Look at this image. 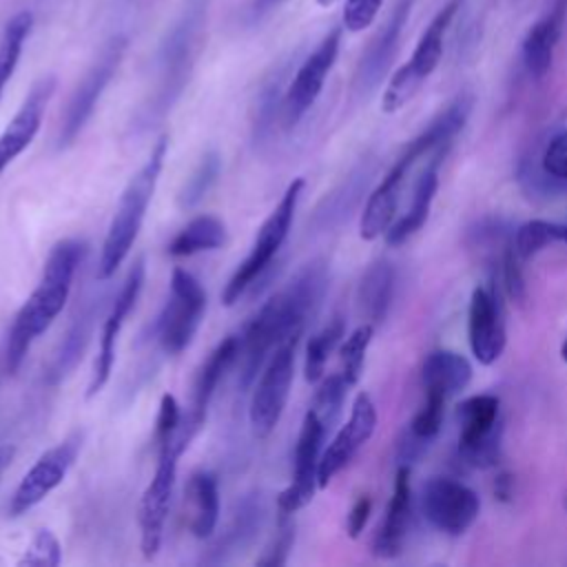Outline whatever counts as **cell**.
<instances>
[{
  "mask_svg": "<svg viewBox=\"0 0 567 567\" xmlns=\"http://www.w3.org/2000/svg\"><path fill=\"white\" fill-rule=\"evenodd\" d=\"M421 379H423L425 394H436L447 401L470 383L472 365L458 352L436 350L425 357Z\"/></svg>",
  "mask_w": 567,
  "mask_h": 567,
  "instance_id": "29",
  "label": "cell"
},
{
  "mask_svg": "<svg viewBox=\"0 0 567 567\" xmlns=\"http://www.w3.org/2000/svg\"><path fill=\"white\" fill-rule=\"evenodd\" d=\"M565 244H567V233H565Z\"/></svg>",
  "mask_w": 567,
  "mask_h": 567,
  "instance_id": "54",
  "label": "cell"
},
{
  "mask_svg": "<svg viewBox=\"0 0 567 567\" xmlns=\"http://www.w3.org/2000/svg\"><path fill=\"white\" fill-rule=\"evenodd\" d=\"M303 190V179L297 177L288 184L286 193L281 195L279 204L275 206V210L266 217V221L261 224L257 239L248 252V257L237 266V270L233 272V277L228 279V284L221 290V303L224 306H233L235 301H239V297L266 272V268L272 264L275 255L279 252L281 244L288 237V230L292 226V217L299 204Z\"/></svg>",
  "mask_w": 567,
  "mask_h": 567,
  "instance_id": "5",
  "label": "cell"
},
{
  "mask_svg": "<svg viewBox=\"0 0 567 567\" xmlns=\"http://www.w3.org/2000/svg\"><path fill=\"white\" fill-rule=\"evenodd\" d=\"M567 0H556L554 9L540 18L523 40V62L532 78H543L551 69L554 51L563 33Z\"/></svg>",
  "mask_w": 567,
  "mask_h": 567,
  "instance_id": "27",
  "label": "cell"
},
{
  "mask_svg": "<svg viewBox=\"0 0 567 567\" xmlns=\"http://www.w3.org/2000/svg\"><path fill=\"white\" fill-rule=\"evenodd\" d=\"M321 7H330V4H334L337 0H317Z\"/></svg>",
  "mask_w": 567,
  "mask_h": 567,
  "instance_id": "53",
  "label": "cell"
},
{
  "mask_svg": "<svg viewBox=\"0 0 567 567\" xmlns=\"http://www.w3.org/2000/svg\"><path fill=\"white\" fill-rule=\"evenodd\" d=\"M13 456H16V447L13 445H0V478L7 472V467L11 465Z\"/></svg>",
  "mask_w": 567,
  "mask_h": 567,
  "instance_id": "51",
  "label": "cell"
},
{
  "mask_svg": "<svg viewBox=\"0 0 567 567\" xmlns=\"http://www.w3.org/2000/svg\"><path fill=\"white\" fill-rule=\"evenodd\" d=\"M458 456L470 467H492L501 458L503 421L501 401L494 394L465 399L458 410Z\"/></svg>",
  "mask_w": 567,
  "mask_h": 567,
  "instance_id": "7",
  "label": "cell"
},
{
  "mask_svg": "<svg viewBox=\"0 0 567 567\" xmlns=\"http://www.w3.org/2000/svg\"><path fill=\"white\" fill-rule=\"evenodd\" d=\"M372 334H374V326L372 323H363L359 326L343 343H341V350H339V357H341V374L343 379L348 381V385L352 388L359 377H361V370H363V359H365V350L372 341Z\"/></svg>",
  "mask_w": 567,
  "mask_h": 567,
  "instance_id": "40",
  "label": "cell"
},
{
  "mask_svg": "<svg viewBox=\"0 0 567 567\" xmlns=\"http://www.w3.org/2000/svg\"><path fill=\"white\" fill-rule=\"evenodd\" d=\"M501 275H503V286L509 295L512 301L523 303L525 299V277H523V259L516 255L512 239L503 246V257H501Z\"/></svg>",
  "mask_w": 567,
  "mask_h": 567,
  "instance_id": "45",
  "label": "cell"
},
{
  "mask_svg": "<svg viewBox=\"0 0 567 567\" xmlns=\"http://www.w3.org/2000/svg\"><path fill=\"white\" fill-rule=\"evenodd\" d=\"M206 310V292L202 284L184 268H175L171 275V297L155 321V334L159 348L175 357L186 350L202 323Z\"/></svg>",
  "mask_w": 567,
  "mask_h": 567,
  "instance_id": "8",
  "label": "cell"
},
{
  "mask_svg": "<svg viewBox=\"0 0 567 567\" xmlns=\"http://www.w3.org/2000/svg\"><path fill=\"white\" fill-rule=\"evenodd\" d=\"M286 0H250L246 4V24L255 27L266 20L272 11H277Z\"/></svg>",
  "mask_w": 567,
  "mask_h": 567,
  "instance_id": "49",
  "label": "cell"
},
{
  "mask_svg": "<svg viewBox=\"0 0 567 567\" xmlns=\"http://www.w3.org/2000/svg\"><path fill=\"white\" fill-rule=\"evenodd\" d=\"M126 51V38L124 35H113L100 51L97 60L91 64V69L84 73V78L80 80V84L75 86V91L71 93L60 128H58V137H55V146L58 148H66L75 142V137L82 133L84 124L89 122V117L93 115L100 95L104 93L106 84L111 82V78L115 75L122 58Z\"/></svg>",
  "mask_w": 567,
  "mask_h": 567,
  "instance_id": "9",
  "label": "cell"
},
{
  "mask_svg": "<svg viewBox=\"0 0 567 567\" xmlns=\"http://www.w3.org/2000/svg\"><path fill=\"white\" fill-rule=\"evenodd\" d=\"M408 11H410L408 4L396 7L392 18L385 22V27L377 33V38L365 49V53H363V58L357 66V75H354V89L359 93L372 91L381 82V78L385 75V71L392 62V55L396 51L399 33H401V27L405 22Z\"/></svg>",
  "mask_w": 567,
  "mask_h": 567,
  "instance_id": "26",
  "label": "cell"
},
{
  "mask_svg": "<svg viewBox=\"0 0 567 567\" xmlns=\"http://www.w3.org/2000/svg\"><path fill=\"white\" fill-rule=\"evenodd\" d=\"M179 425H182V410L177 399L173 394H162L157 419H155V434H153L155 447L159 450L162 445L171 443L177 436Z\"/></svg>",
  "mask_w": 567,
  "mask_h": 567,
  "instance_id": "44",
  "label": "cell"
},
{
  "mask_svg": "<svg viewBox=\"0 0 567 567\" xmlns=\"http://www.w3.org/2000/svg\"><path fill=\"white\" fill-rule=\"evenodd\" d=\"M423 516L443 534L461 536L478 516L481 501L476 492L454 478L434 476L421 494Z\"/></svg>",
  "mask_w": 567,
  "mask_h": 567,
  "instance_id": "14",
  "label": "cell"
},
{
  "mask_svg": "<svg viewBox=\"0 0 567 567\" xmlns=\"http://www.w3.org/2000/svg\"><path fill=\"white\" fill-rule=\"evenodd\" d=\"M540 166L556 182L567 184V131L554 135L540 153Z\"/></svg>",
  "mask_w": 567,
  "mask_h": 567,
  "instance_id": "46",
  "label": "cell"
},
{
  "mask_svg": "<svg viewBox=\"0 0 567 567\" xmlns=\"http://www.w3.org/2000/svg\"><path fill=\"white\" fill-rule=\"evenodd\" d=\"M412 514V487L410 465H399L394 476V492L385 509V518L374 536L372 554L379 558H394L401 554Z\"/></svg>",
  "mask_w": 567,
  "mask_h": 567,
  "instance_id": "23",
  "label": "cell"
},
{
  "mask_svg": "<svg viewBox=\"0 0 567 567\" xmlns=\"http://www.w3.org/2000/svg\"><path fill=\"white\" fill-rule=\"evenodd\" d=\"M439 188V175H436V166H430L416 182L414 186V195H412V206L410 210L388 230L385 241L390 246H399L405 239H410L416 230H421V226L425 224L427 215H430V206L432 199L436 195Z\"/></svg>",
  "mask_w": 567,
  "mask_h": 567,
  "instance_id": "33",
  "label": "cell"
},
{
  "mask_svg": "<svg viewBox=\"0 0 567 567\" xmlns=\"http://www.w3.org/2000/svg\"><path fill=\"white\" fill-rule=\"evenodd\" d=\"M277 532L272 536V540L268 543V547L264 549V554L257 558V565L261 567H279L286 565L290 549L295 545V514H286V512H277Z\"/></svg>",
  "mask_w": 567,
  "mask_h": 567,
  "instance_id": "41",
  "label": "cell"
},
{
  "mask_svg": "<svg viewBox=\"0 0 567 567\" xmlns=\"http://www.w3.org/2000/svg\"><path fill=\"white\" fill-rule=\"evenodd\" d=\"M443 412H445V399L436 396V394H425V403L414 414V419L410 423V432H414L416 436H421L425 441H432L441 430Z\"/></svg>",
  "mask_w": 567,
  "mask_h": 567,
  "instance_id": "43",
  "label": "cell"
},
{
  "mask_svg": "<svg viewBox=\"0 0 567 567\" xmlns=\"http://www.w3.org/2000/svg\"><path fill=\"white\" fill-rule=\"evenodd\" d=\"M266 496L261 492H250L237 501L228 523L219 536L202 554V565H226L233 558L241 556L259 536L266 523Z\"/></svg>",
  "mask_w": 567,
  "mask_h": 567,
  "instance_id": "16",
  "label": "cell"
},
{
  "mask_svg": "<svg viewBox=\"0 0 567 567\" xmlns=\"http://www.w3.org/2000/svg\"><path fill=\"white\" fill-rule=\"evenodd\" d=\"M102 306H104V292H93L78 306V312L73 315L66 328V334L62 337L53 354V361L49 365V374H47L49 383L64 381L82 361Z\"/></svg>",
  "mask_w": 567,
  "mask_h": 567,
  "instance_id": "22",
  "label": "cell"
},
{
  "mask_svg": "<svg viewBox=\"0 0 567 567\" xmlns=\"http://www.w3.org/2000/svg\"><path fill=\"white\" fill-rule=\"evenodd\" d=\"M383 0H346L343 4V27L348 31H363L372 24Z\"/></svg>",
  "mask_w": 567,
  "mask_h": 567,
  "instance_id": "47",
  "label": "cell"
},
{
  "mask_svg": "<svg viewBox=\"0 0 567 567\" xmlns=\"http://www.w3.org/2000/svg\"><path fill=\"white\" fill-rule=\"evenodd\" d=\"M394 292V266L388 259H377L363 272L357 288V306L368 323H381L390 310Z\"/></svg>",
  "mask_w": 567,
  "mask_h": 567,
  "instance_id": "30",
  "label": "cell"
},
{
  "mask_svg": "<svg viewBox=\"0 0 567 567\" xmlns=\"http://www.w3.org/2000/svg\"><path fill=\"white\" fill-rule=\"evenodd\" d=\"M370 512H372L370 496L368 494L359 496L354 501V505L350 507V514H348V520H346V532H348L350 538H357L363 532V527H365V523L370 518Z\"/></svg>",
  "mask_w": 567,
  "mask_h": 567,
  "instance_id": "48",
  "label": "cell"
},
{
  "mask_svg": "<svg viewBox=\"0 0 567 567\" xmlns=\"http://www.w3.org/2000/svg\"><path fill=\"white\" fill-rule=\"evenodd\" d=\"M565 507H567V498H565Z\"/></svg>",
  "mask_w": 567,
  "mask_h": 567,
  "instance_id": "55",
  "label": "cell"
},
{
  "mask_svg": "<svg viewBox=\"0 0 567 567\" xmlns=\"http://www.w3.org/2000/svg\"><path fill=\"white\" fill-rule=\"evenodd\" d=\"M221 173V155L217 151H206L202 155V159L197 162V166L193 168V173L186 177L184 186L179 188V195H177V206L182 210H188V208H195L206 195L208 190L213 188V184L217 182Z\"/></svg>",
  "mask_w": 567,
  "mask_h": 567,
  "instance_id": "37",
  "label": "cell"
},
{
  "mask_svg": "<svg viewBox=\"0 0 567 567\" xmlns=\"http://www.w3.org/2000/svg\"><path fill=\"white\" fill-rule=\"evenodd\" d=\"M348 381L343 379L341 372H334L330 377H326L319 385V390L315 392L312 405L310 410L317 414V419L323 423V427L330 432L332 425L337 423L339 414H341V405L348 392Z\"/></svg>",
  "mask_w": 567,
  "mask_h": 567,
  "instance_id": "39",
  "label": "cell"
},
{
  "mask_svg": "<svg viewBox=\"0 0 567 567\" xmlns=\"http://www.w3.org/2000/svg\"><path fill=\"white\" fill-rule=\"evenodd\" d=\"M560 357H563V361H567V339H565L563 346H560Z\"/></svg>",
  "mask_w": 567,
  "mask_h": 567,
  "instance_id": "52",
  "label": "cell"
},
{
  "mask_svg": "<svg viewBox=\"0 0 567 567\" xmlns=\"http://www.w3.org/2000/svg\"><path fill=\"white\" fill-rule=\"evenodd\" d=\"M86 255V244L80 239H62L58 241L42 268L40 281L29 295V299L18 310L7 343L2 350V368L9 374H16L22 365L31 343L53 323V319L62 312L78 266Z\"/></svg>",
  "mask_w": 567,
  "mask_h": 567,
  "instance_id": "2",
  "label": "cell"
},
{
  "mask_svg": "<svg viewBox=\"0 0 567 567\" xmlns=\"http://www.w3.org/2000/svg\"><path fill=\"white\" fill-rule=\"evenodd\" d=\"M184 450L186 447L177 441V436L157 450L155 474L140 498V509H137L140 549H142V556L148 560L155 558L162 547L164 525H166L175 476H177V461Z\"/></svg>",
  "mask_w": 567,
  "mask_h": 567,
  "instance_id": "10",
  "label": "cell"
},
{
  "mask_svg": "<svg viewBox=\"0 0 567 567\" xmlns=\"http://www.w3.org/2000/svg\"><path fill=\"white\" fill-rule=\"evenodd\" d=\"M62 560V549L51 529H38L20 556L18 565L27 567H55Z\"/></svg>",
  "mask_w": 567,
  "mask_h": 567,
  "instance_id": "42",
  "label": "cell"
},
{
  "mask_svg": "<svg viewBox=\"0 0 567 567\" xmlns=\"http://www.w3.org/2000/svg\"><path fill=\"white\" fill-rule=\"evenodd\" d=\"M565 233H567L565 224H556V221H547V219H532L516 228V233L512 235V246H514L516 255L523 261H527L534 255H538L540 250H545L547 246L565 241Z\"/></svg>",
  "mask_w": 567,
  "mask_h": 567,
  "instance_id": "36",
  "label": "cell"
},
{
  "mask_svg": "<svg viewBox=\"0 0 567 567\" xmlns=\"http://www.w3.org/2000/svg\"><path fill=\"white\" fill-rule=\"evenodd\" d=\"M494 494L498 496V501H512V496H514V481H512V476L507 474V472H501L498 476H496V481H494Z\"/></svg>",
  "mask_w": 567,
  "mask_h": 567,
  "instance_id": "50",
  "label": "cell"
},
{
  "mask_svg": "<svg viewBox=\"0 0 567 567\" xmlns=\"http://www.w3.org/2000/svg\"><path fill=\"white\" fill-rule=\"evenodd\" d=\"M339 44H341V29L337 27L317 44V49L297 69L292 82L284 93L281 124L286 131L295 128L301 122V117L310 111L315 100L319 97L323 82L337 60Z\"/></svg>",
  "mask_w": 567,
  "mask_h": 567,
  "instance_id": "13",
  "label": "cell"
},
{
  "mask_svg": "<svg viewBox=\"0 0 567 567\" xmlns=\"http://www.w3.org/2000/svg\"><path fill=\"white\" fill-rule=\"evenodd\" d=\"M82 447V432L69 434L64 441L47 450L38 456V461L31 465V470L22 476L18 483L11 501H9V516H22L31 507H35L44 496H49L69 474L78 452Z\"/></svg>",
  "mask_w": 567,
  "mask_h": 567,
  "instance_id": "12",
  "label": "cell"
},
{
  "mask_svg": "<svg viewBox=\"0 0 567 567\" xmlns=\"http://www.w3.org/2000/svg\"><path fill=\"white\" fill-rule=\"evenodd\" d=\"M472 95L461 93L456 95L427 126L425 131H421L405 148H403V157L414 164L419 157H423L425 153L436 151L439 155L445 151V146L458 135V131L465 126L470 111H472Z\"/></svg>",
  "mask_w": 567,
  "mask_h": 567,
  "instance_id": "25",
  "label": "cell"
},
{
  "mask_svg": "<svg viewBox=\"0 0 567 567\" xmlns=\"http://www.w3.org/2000/svg\"><path fill=\"white\" fill-rule=\"evenodd\" d=\"M31 27H33V13L20 11L7 22L4 31H2V38H0V97L18 66V60L22 55V47L31 33Z\"/></svg>",
  "mask_w": 567,
  "mask_h": 567,
  "instance_id": "35",
  "label": "cell"
},
{
  "mask_svg": "<svg viewBox=\"0 0 567 567\" xmlns=\"http://www.w3.org/2000/svg\"><path fill=\"white\" fill-rule=\"evenodd\" d=\"M374 427H377V408L368 392H359L352 403L350 419L337 432V436L330 441V445L323 450L319 458V470H317L319 487H328V483L354 458V454L374 434Z\"/></svg>",
  "mask_w": 567,
  "mask_h": 567,
  "instance_id": "18",
  "label": "cell"
},
{
  "mask_svg": "<svg viewBox=\"0 0 567 567\" xmlns=\"http://www.w3.org/2000/svg\"><path fill=\"white\" fill-rule=\"evenodd\" d=\"M142 286H144V259L140 257L120 292L115 295V299L111 301V308H109V315L104 319V326H102V337H100V350H97V357H95V363H93V372H91V381H89V390H86V396H93L97 394L106 383H109V377L113 372V361H115V343H117V337H120V330L126 321V315L133 310L140 292H142Z\"/></svg>",
  "mask_w": 567,
  "mask_h": 567,
  "instance_id": "17",
  "label": "cell"
},
{
  "mask_svg": "<svg viewBox=\"0 0 567 567\" xmlns=\"http://www.w3.org/2000/svg\"><path fill=\"white\" fill-rule=\"evenodd\" d=\"M467 339L478 363L492 365L505 350L503 308L494 288H474L467 310Z\"/></svg>",
  "mask_w": 567,
  "mask_h": 567,
  "instance_id": "20",
  "label": "cell"
},
{
  "mask_svg": "<svg viewBox=\"0 0 567 567\" xmlns=\"http://www.w3.org/2000/svg\"><path fill=\"white\" fill-rule=\"evenodd\" d=\"M226 244V226L215 215H197L166 246L173 257H190L204 250H217Z\"/></svg>",
  "mask_w": 567,
  "mask_h": 567,
  "instance_id": "32",
  "label": "cell"
},
{
  "mask_svg": "<svg viewBox=\"0 0 567 567\" xmlns=\"http://www.w3.org/2000/svg\"><path fill=\"white\" fill-rule=\"evenodd\" d=\"M237 352H239V337L230 334L199 365L195 381H193L190 410L186 416H182V425L177 430V436L186 447L193 441V436L199 432V427L206 423V414H208L213 394H215L221 377L226 374V370L237 361Z\"/></svg>",
  "mask_w": 567,
  "mask_h": 567,
  "instance_id": "19",
  "label": "cell"
},
{
  "mask_svg": "<svg viewBox=\"0 0 567 567\" xmlns=\"http://www.w3.org/2000/svg\"><path fill=\"white\" fill-rule=\"evenodd\" d=\"M53 91H55V78L53 75L40 78L27 93L13 120L0 133V173L33 142L35 133L40 131L42 115Z\"/></svg>",
  "mask_w": 567,
  "mask_h": 567,
  "instance_id": "21",
  "label": "cell"
},
{
  "mask_svg": "<svg viewBox=\"0 0 567 567\" xmlns=\"http://www.w3.org/2000/svg\"><path fill=\"white\" fill-rule=\"evenodd\" d=\"M410 168H412V164L403 155H399V159L385 173L381 184L370 193V197L363 206V213H361V221H359L361 239L372 241L379 235L388 233V226H390V221L396 213V206H399V195H401L403 179H405Z\"/></svg>",
  "mask_w": 567,
  "mask_h": 567,
  "instance_id": "24",
  "label": "cell"
},
{
  "mask_svg": "<svg viewBox=\"0 0 567 567\" xmlns=\"http://www.w3.org/2000/svg\"><path fill=\"white\" fill-rule=\"evenodd\" d=\"M328 288V261H308L279 292H275L239 334V388L246 390L266 359L290 337H301Z\"/></svg>",
  "mask_w": 567,
  "mask_h": 567,
  "instance_id": "1",
  "label": "cell"
},
{
  "mask_svg": "<svg viewBox=\"0 0 567 567\" xmlns=\"http://www.w3.org/2000/svg\"><path fill=\"white\" fill-rule=\"evenodd\" d=\"M343 319L334 317L328 326H323L317 334L310 337L308 346H306V361H303V377L308 383H317L323 377V368L326 361L330 357V352L337 348V343L343 337Z\"/></svg>",
  "mask_w": 567,
  "mask_h": 567,
  "instance_id": "38",
  "label": "cell"
},
{
  "mask_svg": "<svg viewBox=\"0 0 567 567\" xmlns=\"http://www.w3.org/2000/svg\"><path fill=\"white\" fill-rule=\"evenodd\" d=\"M368 182V171L365 168H354L334 190H330L315 208L310 226L315 230H328L337 224H341L350 210L357 206L361 190L365 188Z\"/></svg>",
  "mask_w": 567,
  "mask_h": 567,
  "instance_id": "31",
  "label": "cell"
},
{
  "mask_svg": "<svg viewBox=\"0 0 567 567\" xmlns=\"http://www.w3.org/2000/svg\"><path fill=\"white\" fill-rule=\"evenodd\" d=\"M284 106V73L277 71L259 91L252 115V142L266 144L275 131V122L281 117Z\"/></svg>",
  "mask_w": 567,
  "mask_h": 567,
  "instance_id": "34",
  "label": "cell"
},
{
  "mask_svg": "<svg viewBox=\"0 0 567 567\" xmlns=\"http://www.w3.org/2000/svg\"><path fill=\"white\" fill-rule=\"evenodd\" d=\"M210 0H186L177 20L166 31L157 51V82L148 102L137 111L133 131L142 133L166 117L182 95L199 51Z\"/></svg>",
  "mask_w": 567,
  "mask_h": 567,
  "instance_id": "3",
  "label": "cell"
},
{
  "mask_svg": "<svg viewBox=\"0 0 567 567\" xmlns=\"http://www.w3.org/2000/svg\"><path fill=\"white\" fill-rule=\"evenodd\" d=\"M461 4H463V0H450L421 33V38L412 51V58L394 71V75L388 82V89L383 91V100H381V109L385 113H394L403 104H408L414 97V93L421 89V84L432 75V71L436 69L441 53H443V35H445L452 18L461 9Z\"/></svg>",
  "mask_w": 567,
  "mask_h": 567,
  "instance_id": "6",
  "label": "cell"
},
{
  "mask_svg": "<svg viewBox=\"0 0 567 567\" xmlns=\"http://www.w3.org/2000/svg\"><path fill=\"white\" fill-rule=\"evenodd\" d=\"M186 514L188 529L195 538H210L219 520V487L208 470H195L186 485Z\"/></svg>",
  "mask_w": 567,
  "mask_h": 567,
  "instance_id": "28",
  "label": "cell"
},
{
  "mask_svg": "<svg viewBox=\"0 0 567 567\" xmlns=\"http://www.w3.org/2000/svg\"><path fill=\"white\" fill-rule=\"evenodd\" d=\"M326 434H328V430L323 427V423L317 419V414L312 410H308L303 416L301 430H299L297 445H295L292 481L286 489L279 492L277 512L295 514L312 501L315 489L319 487L317 470H319L321 445H323Z\"/></svg>",
  "mask_w": 567,
  "mask_h": 567,
  "instance_id": "15",
  "label": "cell"
},
{
  "mask_svg": "<svg viewBox=\"0 0 567 567\" xmlns=\"http://www.w3.org/2000/svg\"><path fill=\"white\" fill-rule=\"evenodd\" d=\"M297 343H299V337H290L281 346H277V350L270 354L255 385L248 416H250V427L259 439L268 436L277 427L284 414L290 385H292Z\"/></svg>",
  "mask_w": 567,
  "mask_h": 567,
  "instance_id": "11",
  "label": "cell"
},
{
  "mask_svg": "<svg viewBox=\"0 0 567 567\" xmlns=\"http://www.w3.org/2000/svg\"><path fill=\"white\" fill-rule=\"evenodd\" d=\"M166 148H168V137L162 135L151 148V155L146 157V162L137 168V173L124 186L100 250L97 270H95L100 281L111 279L115 270L122 266V261L126 259L128 250L133 248L144 221L146 208L153 199V193L166 159Z\"/></svg>",
  "mask_w": 567,
  "mask_h": 567,
  "instance_id": "4",
  "label": "cell"
}]
</instances>
